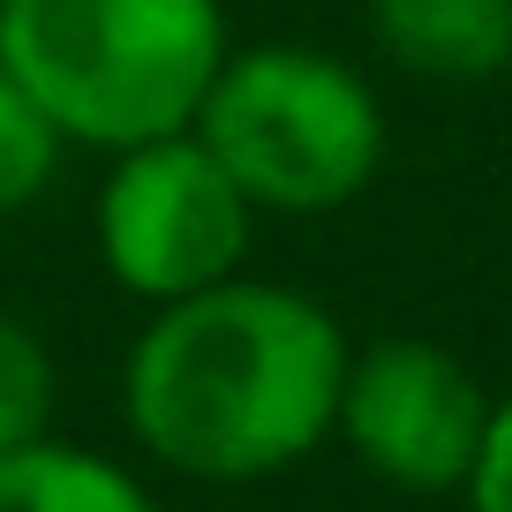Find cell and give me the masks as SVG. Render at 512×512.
Returning a JSON list of instances; mask_svg holds the SVG:
<instances>
[{
    "label": "cell",
    "instance_id": "obj_1",
    "mask_svg": "<svg viewBox=\"0 0 512 512\" xmlns=\"http://www.w3.org/2000/svg\"><path fill=\"white\" fill-rule=\"evenodd\" d=\"M347 324L287 279H226L144 317L121 362V422L144 460L249 490L332 445Z\"/></svg>",
    "mask_w": 512,
    "mask_h": 512
},
{
    "label": "cell",
    "instance_id": "obj_2",
    "mask_svg": "<svg viewBox=\"0 0 512 512\" xmlns=\"http://www.w3.org/2000/svg\"><path fill=\"white\" fill-rule=\"evenodd\" d=\"M226 0H0V68L68 151L181 136L219 76Z\"/></svg>",
    "mask_w": 512,
    "mask_h": 512
},
{
    "label": "cell",
    "instance_id": "obj_3",
    "mask_svg": "<svg viewBox=\"0 0 512 512\" xmlns=\"http://www.w3.org/2000/svg\"><path fill=\"white\" fill-rule=\"evenodd\" d=\"M189 128L256 204V219L347 211L384 174V144H392L369 76L302 38H256V46L234 38Z\"/></svg>",
    "mask_w": 512,
    "mask_h": 512
},
{
    "label": "cell",
    "instance_id": "obj_4",
    "mask_svg": "<svg viewBox=\"0 0 512 512\" xmlns=\"http://www.w3.org/2000/svg\"><path fill=\"white\" fill-rule=\"evenodd\" d=\"M91 249L98 272L144 309L189 302L204 287L249 272L256 249V204L226 181V166L181 136H151L106 159L91 196Z\"/></svg>",
    "mask_w": 512,
    "mask_h": 512
},
{
    "label": "cell",
    "instance_id": "obj_5",
    "mask_svg": "<svg viewBox=\"0 0 512 512\" xmlns=\"http://www.w3.org/2000/svg\"><path fill=\"white\" fill-rule=\"evenodd\" d=\"M490 407L497 392L445 339L377 332L347 347L332 445H347L384 490L460 497L467 475H475L482 437H490Z\"/></svg>",
    "mask_w": 512,
    "mask_h": 512
},
{
    "label": "cell",
    "instance_id": "obj_6",
    "mask_svg": "<svg viewBox=\"0 0 512 512\" xmlns=\"http://www.w3.org/2000/svg\"><path fill=\"white\" fill-rule=\"evenodd\" d=\"M362 16L415 83H490L512 68V0H362Z\"/></svg>",
    "mask_w": 512,
    "mask_h": 512
},
{
    "label": "cell",
    "instance_id": "obj_7",
    "mask_svg": "<svg viewBox=\"0 0 512 512\" xmlns=\"http://www.w3.org/2000/svg\"><path fill=\"white\" fill-rule=\"evenodd\" d=\"M0 512H166L128 460L68 437L0 452Z\"/></svg>",
    "mask_w": 512,
    "mask_h": 512
},
{
    "label": "cell",
    "instance_id": "obj_8",
    "mask_svg": "<svg viewBox=\"0 0 512 512\" xmlns=\"http://www.w3.org/2000/svg\"><path fill=\"white\" fill-rule=\"evenodd\" d=\"M53 407H61V369H53L46 332L16 309H0V452L53 437Z\"/></svg>",
    "mask_w": 512,
    "mask_h": 512
},
{
    "label": "cell",
    "instance_id": "obj_9",
    "mask_svg": "<svg viewBox=\"0 0 512 512\" xmlns=\"http://www.w3.org/2000/svg\"><path fill=\"white\" fill-rule=\"evenodd\" d=\"M68 144L61 128L46 121V113L23 98V83L0 68V219H16V211H31L38 196L53 189V174H61Z\"/></svg>",
    "mask_w": 512,
    "mask_h": 512
},
{
    "label": "cell",
    "instance_id": "obj_10",
    "mask_svg": "<svg viewBox=\"0 0 512 512\" xmlns=\"http://www.w3.org/2000/svg\"><path fill=\"white\" fill-rule=\"evenodd\" d=\"M460 505L467 512H512V392H497V407H490V437L475 452V475H467Z\"/></svg>",
    "mask_w": 512,
    "mask_h": 512
}]
</instances>
